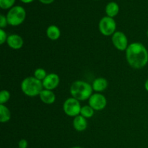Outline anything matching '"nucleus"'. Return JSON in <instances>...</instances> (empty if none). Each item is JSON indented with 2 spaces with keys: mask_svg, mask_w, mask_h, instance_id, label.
Masks as SVG:
<instances>
[{
  "mask_svg": "<svg viewBox=\"0 0 148 148\" xmlns=\"http://www.w3.org/2000/svg\"><path fill=\"white\" fill-rule=\"evenodd\" d=\"M126 56L129 64L134 69H141L148 62V51L141 43H133L126 50Z\"/></svg>",
  "mask_w": 148,
  "mask_h": 148,
  "instance_id": "nucleus-1",
  "label": "nucleus"
},
{
  "mask_svg": "<svg viewBox=\"0 0 148 148\" xmlns=\"http://www.w3.org/2000/svg\"><path fill=\"white\" fill-rule=\"evenodd\" d=\"M92 87L85 81L77 80L74 82L70 87L72 96L78 101L89 99L92 95Z\"/></svg>",
  "mask_w": 148,
  "mask_h": 148,
  "instance_id": "nucleus-2",
  "label": "nucleus"
},
{
  "mask_svg": "<svg viewBox=\"0 0 148 148\" xmlns=\"http://www.w3.org/2000/svg\"><path fill=\"white\" fill-rule=\"evenodd\" d=\"M43 83L35 77H28L23 80L21 83V90L23 93L27 96L34 97L40 95L43 90Z\"/></svg>",
  "mask_w": 148,
  "mask_h": 148,
  "instance_id": "nucleus-3",
  "label": "nucleus"
},
{
  "mask_svg": "<svg viewBox=\"0 0 148 148\" xmlns=\"http://www.w3.org/2000/svg\"><path fill=\"white\" fill-rule=\"evenodd\" d=\"M6 17L9 25L17 26L24 22L26 17V12L21 6H14L10 9Z\"/></svg>",
  "mask_w": 148,
  "mask_h": 148,
  "instance_id": "nucleus-4",
  "label": "nucleus"
},
{
  "mask_svg": "<svg viewBox=\"0 0 148 148\" xmlns=\"http://www.w3.org/2000/svg\"><path fill=\"white\" fill-rule=\"evenodd\" d=\"M116 28V23L113 17L108 16L103 17L99 23V30L103 36H109L114 35Z\"/></svg>",
  "mask_w": 148,
  "mask_h": 148,
  "instance_id": "nucleus-5",
  "label": "nucleus"
},
{
  "mask_svg": "<svg viewBox=\"0 0 148 148\" xmlns=\"http://www.w3.org/2000/svg\"><path fill=\"white\" fill-rule=\"evenodd\" d=\"M81 108L79 101L74 98H69L65 101L63 109L65 114L69 116L76 117L80 114Z\"/></svg>",
  "mask_w": 148,
  "mask_h": 148,
  "instance_id": "nucleus-6",
  "label": "nucleus"
},
{
  "mask_svg": "<svg viewBox=\"0 0 148 148\" xmlns=\"http://www.w3.org/2000/svg\"><path fill=\"white\" fill-rule=\"evenodd\" d=\"M106 104V98L102 94H92L89 98V106L93 108L94 111H101L104 109Z\"/></svg>",
  "mask_w": 148,
  "mask_h": 148,
  "instance_id": "nucleus-7",
  "label": "nucleus"
},
{
  "mask_svg": "<svg viewBox=\"0 0 148 148\" xmlns=\"http://www.w3.org/2000/svg\"><path fill=\"white\" fill-rule=\"evenodd\" d=\"M112 42L115 48L119 51L127 50L128 47L127 37L122 32H115L112 36Z\"/></svg>",
  "mask_w": 148,
  "mask_h": 148,
  "instance_id": "nucleus-8",
  "label": "nucleus"
},
{
  "mask_svg": "<svg viewBox=\"0 0 148 148\" xmlns=\"http://www.w3.org/2000/svg\"><path fill=\"white\" fill-rule=\"evenodd\" d=\"M43 86L45 89L52 90L58 87L59 84V77L56 74L51 73L47 75L42 82Z\"/></svg>",
  "mask_w": 148,
  "mask_h": 148,
  "instance_id": "nucleus-9",
  "label": "nucleus"
},
{
  "mask_svg": "<svg viewBox=\"0 0 148 148\" xmlns=\"http://www.w3.org/2000/svg\"><path fill=\"white\" fill-rule=\"evenodd\" d=\"M7 43L10 48L13 49H20L23 47V39L21 36L17 34H12L8 36Z\"/></svg>",
  "mask_w": 148,
  "mask_h": 148,
  "instance_id": "nucleus-10",
  "label": "nucleus"
},
{
  "mask_svg": "<svg viewBox=\"0 0 148 148\" xmlns=\"http://www.w3.org/2000/svg\"><path fill=\"white\" fill-rule=\"evenodd\" d=\"M39 96H40V99L41 100L42 102L46 104H49V105L53 103L56 100L55 94L49 90H43Z\"/></svg>",
  "mask_w": 148,
  "mask_h": 148,
  "instance_id": "nucleus-11",
  "label": "nucleus"
},
{
  "mask_svg": "<svg viewBox=\"0 0 148 148\" xmlns=\"http://www.w3.org/2000/svg\"><path fill=\"white\" fill-rule=\"evenodd\" d=\"M73 127L78 132H82L85 130L88 127L86 119L81 115L75 117L73 121Z\"/></svg>",
  "mask_w": 148,
  "mask_h": 148,
  "instance_id": "nucleus-12",
  "label": "nucleus"
},
{
  "mask_svg": "<svg viewBox=\"0 0 148 148\" xmlns=\"http://www.w3.org/2000/svg\"><path fill=\"white\" fill-rule=\"evenodd\" d=\"M92 87L93 90L96 92H102L108 87V82L105 78H97L92 82Z\"/></svg>",
  "mask_w": 148,
  "mask_h": 148,
  "instance_id": "nucleus-13",
  "label": "nucleus"
},
{
  "mask_svg": "<svg viewBox=\"0 0 148 148\" xmlns=\"http://www.w3.org/2000/svg\"><path fill=\"white\" fill-rule=\"evenodd\" d=\"M119 11V7L115 1H111L108 3L106 7V13L107 14V16L110 17L114 18L115 16L117 15Z\"/></svg>",
  "mask_w": 148,
  "mask_h": 148,
  "instance_id": "nucleus-14",
  "label": "nucleus"
},
{
  "mask_svg": "<svg viewBox=\"0 0 148 148\" xmlns=\"http://www.w3.org/2000/svg\"><path fill=\"white\" fill-rule=\"evenodd\" d=\"M46 35L48 38L52 40H56L60 37L61 31L59 27L56 25H50L46 30Z\"/></svg>",
  "mask_w": 148,
  "mask_h": 148,
  "instance_id": "nucleus-15",
  "label": "nucleus"
},
{
  "mask_svg": "<svg viewBox=\"0 0 148 148\" xmlns=\"http://www.w3.org/2000/svg\"><path fill=\"white\" fill-rule=\"evenodd\" d=\"M11 119V113L9 108L4 105H0V121L1 123L8 122Z\"/></svg>",
  "mask_w": 148,
  "mask_h": 148,
  "instance_id": "nucleus-16",
  "label": "nucleus"
},
{
  "mask_svg": "<svg viewBox=\"0 0 148 148\" xmlns=\"http://www.w3.org/2000/svg\"><path fill=\"white\" fill-rule=\"evenodd\" d=\"M94 114V109L90 106H85L81 108L80 115L85 117V119L91 118Z\"/></svg>",
  "mask_w": 148,
  "mask_h": 148,
  "instance_id": "nucleus-17",
  "label": "nucleus"
},
{
  "mask_svg": "<svg viewBox=\"0 0 148 148\" xmlns=\"http://www.w3.org/2000/svg\"><path fill=\"white\" fill-rule=\"evenodd\" d=\"M47 76V73H46V71L44 69H42V68H38L35 70L34 72V77L36 79H39V80H43V79L46 78V77Z\"/></svg>",
  "mask_w": 148,
  "mask_h": 148,
  "instance_id": "nucleus-18",
  "label": "nucleus"
},
{
  "mask_svg": "<svg viewBox=\"0 0 148 148\" xmlns=\"http://www.w3.org/2000/svg\"><path fill=\"white\" fill-rule=\"evenodd\" d=\"M10 98V93L9 91L3 90L0 92V105H4Z\"/></svg>",
  "mask_w": 148,
  "mask_h": 148,
  "instance_id": "nucleus-19",
  "label": "nucleus"
},
{
  "mask_svg": "<svg viewBox=\"0 0 148 148\" xmlns=\"http://www.w3.org/2000/svg\"><path fill=\"white\" fill-rule=\"evenodd\" d=\"M14 2L15 0H0V7L3 10L11 9Z\"/></svg>",
  "mask_w": 148,
  "mask_h": 148,
  "instance_id": "nucleus-20",
  "label": "nucleus"
},
{
  "mask_svg": "<svg viewBox=\"0 0 148 148\" xmlns=\"http://www.w3.org/2000/svg\"><path fill=\"white\" fill-rule=\"evenodd\" d=\"M7 33L3 29H0V44H3L7 40Z\"/></svg>",
  "mask_w": 148,
  "mask_h": 148,
  "instance_id": "nucleus-21",
  "label": "nucleus"
},
{
  "mask_svg": "<svg viewBox=\"0 0 148 148\" xmlns=\"http://www.w3.org/2000/svg\"><path fill=\"white\" fill-rule=\"evenodd\" d=\"M8 24V22H7V19L6 16H4V14H0V27L1 28H4Z\"/></svg>",
  "mask_w": 148,
  "mask_h": 148,
  "instance_id": "nucleus-22",
  "label": "nucleus"
},
{
  "mask_svg": "<svg viewBox=\"0 0 148 148\" xmlns=\"http://www.w3.org/2000/svg\"><path fill=\"white\" fill-rule=\"evenodd\" d=\"M27 142L26 140H24V139H23V140H20V142H19L18 143V146H19V148H27Z\"/></svg>",
  "mask_w": 148,
  "mask_h": 148,
  "instance_id": "nucleus-23",
  "label": "nucleus"
},
{
  "mask_svg": "<svg viewBox=\"0 0 148 148\" xmlns=\"http://www.w3.org/2000/svg\"><path fill=\"white\" fill-rule=\"evenodd\" d=\"M41 3L45 4H51L54 0H39Z\"/></svg>",
  "mask_w": 148,
  "mask_h": 148,
  "instance_id": "nucleus-24",
  "label": "nucleus"
},
{
  "mask_svg": "<svg viewBox=\"0 0 148 148\" xmlns=\"http://www.w3.org/2000/svg\"><path fill=\"white\" fill-rule=\"evenodd\" d=\"M20 1H21L22 2L25 3V4H28V3H30L32 2V1H33L34 0H20Z\"/></svg>",
  "mask_w": 148,
  "mask_h": 148,
  "instance_id": "nucleus-25",
  "label": "nucleus"
},
{
  "mask_svg": "<svg viewBox=\"0 0 148 148\" xmlns=\"http://www.w3.org/2000/svg\"><path fill=\"white\" fill-rule=\"evenodd\" d=\"M145 88L146 90L148 92V79L146 80L145 83Z\"/></svg>",
  "mask_w": 148,
  "mask_h": 148,
  "instance_id": "nucleus-26",
  "label": "nucleus"
},
{
  "mask_svg": "<svg viewBox=\"0 0 148 148\" xmlns=\"http://www.w3.org/2000/svg\"><path fill=\"white\" fill-rule=\"evenodd\" d=\"M72 148H82V147H72Z\"/></svg>",
  "mask_w": 148,
  "mask_h": 148,
  "instance_id": "nucleus-27",
  "label": "nucleus"
},
{
  "mask_svg": "<svg viewBox=\"0 0 148 148\" xmlns=\"http://www.w3.org/2000/svg\"><path fill=\"white\" fill-rule=\"evenodd\" d=\"M147 36H148V30H147Z\"/></svg>",
  "mask_w": 148,
  "mask_h": 148,
  "instance_id": "nucleus-28",
  "label": "nucleus"
}]
</instances>
